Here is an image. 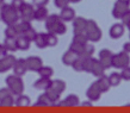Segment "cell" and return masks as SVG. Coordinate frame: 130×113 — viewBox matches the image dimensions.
<instances>
[{
	"label": "cell",
	"mask_w": 130,
	"mask_h": 113,
	"mask_svg": "<svg viewBox=\"0 0 130 113\" xmlns=\"http://www.w3.org/2000/svg\"><path fill=\"white\" fill-rule=\"evenodd\" d=\"M45 30L47 32L55 33L57 36L64 35L67 31V26L59 14H49L45 19Z\"/></svg>",
	"instance_id": "1"
},
{
	"label": "cell",
	"mask_w": 130,
	"mask_h": 113,
	"mask_svg": "<svg viewBox=\"0 0 130 113\" xmlns=\"http://www.w3.org/2000/svg\"><path fill=\"white\" fill-rule=\"evenodd\" d=\"M0 19L6 25H14L19 20V12L11 4H5L0 7Z\"/></svg>",
	"instance_id": "2"
},
{
	"label": "cell",
	"mask_w": 130,
	"mask_h": 113,
	"mask_svg": "<svg viewBox=\"0 0 130 113\" xmlns=\"http://www.w3.org/2000/svg\"><path fill=\"white\" fill-rule=\"evenodd\" d=\"M85 33H86L87 38L92 43H97L102 39L103 32L100 30V27L93 19H88L86 24V29H85Z\"/></svg>",
	"instance_id": "3"
},
{
	"label": "cell",
	"mask_w": 130,
	"mask_h": 113,
	"mask_svg": "<svg viewBox=\"0 0 130 113\" xmlns=\"http://www.w3.org/2000/svg\"><path fill=\"white\" fill-rule=\"evenodd\" d=\"M5 82H6V87L13 93V95H18L24 92V82L22 80V76H18L16 74L8 75Z\"/></svg>",
	"instance_id": "4"
},
{
	"label": "cell",
	"mask_w": 130,
	"mask_h": 113,
	"mask_svg": "<svg viewBox=\"0 0 130 113\" xmlns=\"http://www.w3.org/2000/svg\"><path fill=\"white\" fill-rule=\"evenodd\" d=\"M130 64V56L128 52L123 50L118 54H113L112 57V67L116 69H122L124 67H128Z\"/></svg>",
	"instance_id": "5"
},
{
	"label": "cell",
	"mask_w": 130,
	"mask_h": 113,
	"mask_svg": "<svg viewBox=\"0 0 130 113\" xmlns=\"http://www.w3.org/2000/svg\"><path fill=\"white\" fill-rule=\"evenodd\" d=\"M14 105V95L7 87L0 88V106L11 107Z\"/></svg>",
	"instance_id": "6"
},
{
	"label": "cell",
	"mask_w": 130,
	"mask_h": 113,
	"mask_svg": "<svg viewBox=\"0 0 130 113\" xmlns=\"http://www.w3.org/2000/svg\"><path fill=\"white\" fill-rule=\"evenodd\" d=\"M130 8V3H124L121 0H116L113 7H112V17L116 19H121L123 14Z\"/></svg>",
	"instance_id": "7"
},
{
	"label": "cell",
	"mask_w": 130,
	"mask_h": 113,
	"mask_svg": "<svg viewBox=\"0 0 130 113\" xmlns=\"http://www.w3.org/2000/svg\"><path fill=\"white\" fill-rule=\"evenodd\" d=\"M16 60H17L16 57L11 54H6L4 56H0V74L6 73L10 69H12Z\"/></svg>",
	"instance_id": "8"
},
{
	"label": "cell",
	"mask_w": 130,
	"mask_h": 113,
	"mask_svg": "<svg viewBox=\"0 0 130 113\" xmlns=\"http://www.w3.org/2000/svg\"><path fill=\"white\" fill-rule=\"evenodd\" d=\"M112 57H113V52L109 49H103L98 54L99 62L102 63L105 69H109L112 67Z\"/></svg>",
	"instance_id": "9"
},
{
	"label": "cell",
	"mask_w": 130,
	"mask_h": 113,
	"mask_svg": "<svg viewBox=\"0 0 130 113\" xmlns=\"http://www.w3.org/2000/svg\"><path fill=\"white\" fill-rule=\"evenodd\" d=\"M102 94L103 93H102V90H100V88H99L97 81H94L93 83H91L90 87H88L86 90L87 100H91L92 102L98 101L99 99H100V97H102Z\"/></svg>",
	"instance_id": "10"
},
{
	"label": "cell",
	"mask_w": 130,
	"mask_h": 113,
	"mask_svg": "<svg viewBox=\"0 0 130 113\" xmlns=\"http://www.w3.org/2000/svg\"><path fill=\"white\" fill-rule=\"evenodd\" d=\"M18 12H19V18H20V19L31 22V20L34 19L35 7H34V5L29 4V3H24L23 6L18 10Z\"/></svg>",
	"instance_id": "11"
},
{
	"label": "cell",
	"mask_w": 130,
	"mask_h": 113,
	"mask_svg": "<svg viewBox=\"0 0 130 113\" xmlns=\"http://www.w3.org/2000/svg\"><path fill=\"white\" fill-rule=\"evenodd\" d=\"M25 62L28 70L30 71H38V69L43 66V61L38 56H29L28 59H25Z\"/></svg>",
	"instance_id": "12"
},
{
	"label": "cell",
	"mask_w": 130,
	"mask_h": 113,
	"mask_svg": "<svg viewBox=\"0 0 130 113\" xmlns=\"http://www.w3.org/2000/svg\"><path fill=\"white\" fill-rule=\"evenodd\" d=\"M13 73L18 76H23V75L26 74L28 71V67H26V62H25V59H17L13 67Z\"/></svg>",
	"instance_id": "13"
},
{
	"label": "cell",
	"mask_w": 130,
	"mask_h": 113,
	"mask_svg": "<svg viewBox=\"0 0 130 113\" xmlns=\"http://www.w3.org/2000/svg\"><path fill=\"white\" fill-rule=\"evenodd\" d=\"M61 11H60V18L66 23V22H72V20L75 18V10L71 6H64V7L60 8Z\"/></svg>",
	"instance_id": "14"
},
{
	"label": "cell",
	"mask_w": 130,
	"mask_h": 113,
	"mask_svg": "<svg viewBox=\"0 0 130 113\" xmlns=\"http://www.w3.org/2000/svg\"><path fill=\"white\" fill-rule=\"evenodd\" d=\"M72 22H73V31H74V33L85 32L86 24H87L86 18H84V17H75Z\"/></svg>",
	"instance_id": "15"
},
{
	"label": "cell",
	"mask_w": 130,
	"mask_h": 113,
	"mask_svg": "<svg viewBox=\"0 0 130 113\" xmlns=\"http://www.w3.org/2000/svg\"><path fill=\"white\" fill-rule=\"evenodd\" d=\"M109 35L112 39H118L124 35V25L122 23H116L110 27Z\"/></svg>",
	"instance_id": "16"
},
{
	"label": "cell",
	"mask_w": 130,
	"mask_h": 113,
	"mask_svg": "<svg viewBox=\"0 0 130 113\" xmlns=\"http://www.w3.org/2000/svg\"><path fill=\"white\" fill-rule=\"evenodd\" d=\"M80 104L79 97L75 95V94H69L63 99L62 101H59L57 105L60 106H67V107H74V106H78Z\"/></svg>",
	"instance_id": "17"
},
{
	"label": "cell",
	"mask_w": 130,
	"mask_h": 113,
	"mask_svg": "<svg viewBox=\"0 0 130 113\" xmlns=\"http://www.w3.org/2000/svg\"><path fill=\"white\" fill-rule=\"evenodd\" d=\"M66 87H67V85H66V82L63 81V80H51L50 82V86H49V88H50L51 90H54V92H56L57 94H61L66 90Z\"/></svg>",
	"instance_id": "18"
},
{
	"label": "cell",
	"mask_w": 130,
	"mask_h": 113,
	"mask_svg": "<svg viewBox=\"0 0 130 113\" xmlns=\"http://www.w3.org/2000/svg\"><path fill=\"white\" fill-rule=\"evenodd\" d=\"M90 74H92L93 76H95L97 79H98L99 76H102V75L105 74V68L103 67L102 63L99 62V60L94 59L93 64H92V68H91V73H90Z\"/></svg>",
	"instance_id": "19"
},
{
	"label": "cell",
	"mask_w": 130,
	"mask_h": 113,
	"mask_svg": "<svg viewBox=\"0 0 130 113\" xmlns=\"http://www.w3.org/2000/svg\"><path fill=\"white\" fill-rule=\"evenodd\" d=\"M16 41H17V48H18V50L25 51V50H28L29 48H30V45H31V41L24 35H19L16 38Z\"/></svg>",
	"instance_id": "20"
},
{
	"label": "cell",
	"mask_w": 130,
	"mask_h": 113,
	"mask_svg": "<svg viewBox=\"0 0 130 113\" xmlns=\"http://www.w3.org/2000/svg\"><path fill=\"white\" fill-rule=\"evenodd\" d=\"M50 78H43V76H41L40 79H37L34 83V87H35L36 89L38 90H47L50 86Z\"/></svg>",
	"instance_id": "21"
},
{
	"label": "cell",
	"mask_w": 130,
	"mask_h": 113,
	"mask_svg": "<svg viewBox=\"0 0 130 113\" xmlns=\"http://www.w3.org/2000/svg\"><path fill=\"white\" fill-rule=\"evenodd\" d=\"M78 56H79V55H76L75 52H73L72 50L68 49V50L62 55V63L64 66H71L72 67V64L74 63V61L78 59Z\"/></svg>",
	"instance_id": "22"
},
{
	"label": "cell",
	"mask_w": 130,
	"mask_h": 113,
	"mask_svg": "<svg viewBox=\"0 0 130 113\" xmlns=\"http://www.w3.org/2000/svg\"><path fill=\"white\" fill-rule=\"evenodd\" d=\"M48 16H49V11H48L47 6H42V7L35 8L34 19L38 20V22H42V20H45V19H47Z\"/></svg>",
	"instance_id": "23"
},
{
	"label": "cell",
	"mask_w": 130,
	"mask_h": 113,
	"mask_svg": "<svg viewBox=\"0 0 130 113\" xmlns=\"http://www.w3.org/2000/svg\"><path fill=\"white\" fill-rule=\"evenodd\" d=\"M14 27H16V30L18 31L19 35H24L26 30H29L30 27H31V22H29V20H24V19H20L18 20L16 24H14Z\"/></svg>",
	"instance_id": "24"
},
{
	"label": "cell",
	"mask_w": 130,
	"mask_h": 113,
	"mask_svg": "<svg viewBox=\"0 0 130 113\" xmlns=\"http://www.w3.org/2000/svg\"><path fill=\"white\" fill-rule=\"evenodd\" d=\"M34 42H35L36 47L38 48V49H44V48L48 47V43H47V33H44V32H40V33H37L34 39Z\"/></svg>",
	"instance_id": "25"
},
{
	"label": "cell",
	"mask_w": 130,
	"mask_h": 113,
	"mask_svg": "<svg viewBox=\"0 0 130 113\" xmlns=\"http://www.w3.org/2000/svg\"><path fill=\"white\" fill-rule=\"evenodd\" d=\"M16 100H14V105L18 106V107H28L30 106L31 104V100H30V98L28 95H25V94H18L16 95Z\"/></svg>",
	"instance_id": "26"
},
{
	"label": "cell",
	"mask_w": 130,
	"mask_h": 113,
	"mask_svg": "<svg viewBox=\"0 0 130 113\" xmlns=\"http://www.w3.org/2000/svg\"><path fill=\"white\" fill-rule=\"evenodd\" d=\"M97 83H98L99 88H100V90H102V93H106V92H109V89H110V82H109V79H107V76H105V74L102 75V76H99L98 80H97Z\"/></svg>",
	"instance_id": "27"
},
{
	"label": "cell",
	"mask_w": 130,
	"mask_h": 113,
	"mask_svg": "<svg viewBox=\"0 0 130 113\" xmlns=\"http://www.w3.org/2000/svg\"><path fill=\"white\" fill-rule=\"evenodd\" d=\"M4 47L5 49L8 51H11V52H14V51L18 50V48H17V41L16 38H8V37H5V41H4Z\"/></svg>",
	"instance_id": "28"
},
{
	"label": "cell",
	"mask_w": 130,
	"mask_h": 113,
	"mask_svg": "<svg viewBox=\"0 0 130 113\" xmlns=\"http://www.w3.org/2000/svg\"><path fill=\"white\" fill-rule=\"evenodd\" d=\"M107 79H109V82H110V86L111 87L118 86L119 83L122 82V76H121V74H119V73H117V71L111 73V74L107 76Z\"/></svg>",
	"instance_id": "29"
},
{
	"label": "cell",
	"mask_w": 130,
	"mask_h": 113,
	"mask_svg": "<svg viewBox=\"0 0 130 113\" xmlns=\"http://www.w3.org/2000/svg\"><path fill=\"white\" fill-rule=\"evenodd\" d=\"M94 45L92 44V42H87L85 44V47H84V51L83 54L80 55V56H84V57H91V56H93L94 54Z\"/></svg>",
	"instance_id": "30"
},
{
	"label": "cell",
	"mask_w": 130,
	"mask_h": 113,
	"mask_svg": "<svg viewBox=\"0 0 130 113\" xmlns=\"http://www.w3.org/2000/svg\"><path fill=\"white\" fill-rule=\"evenodd\" d=\"M45 92V94L48 95V98H49V100H50L51 105H57V102L60 101V94H57L56 92H54V90H51L50 88H48L47 90H44Z\"/></svg>",
	"instance_id": "31"
},
{
	"label": "cell",
	"mask_w": 130,
	"mask_h": 113,
	"mask_svg": "<svg viewBox=\"0 0 130 113\" xmlns=\"http://www.w3.org/2000/svg\"><path fill=\"white\" fill-rule=\"evenodd\" d=\"M37 73L40 74V76H43V78H51L54 74V70L49 66H42Z\"/></svg>",
	"instance_id": "32"
},
{
	"label": "cell",
	"mask_w": 130,
	"mask_h": 113,
	"mask_svg": "<svg viewBox=\"0 0 130 113\" xmlns=\"http://www.w3.org/2000/svg\"><path fill=\"white\" fill-rule=\"evenodd\" d=\"M19 36L18 31L16 30L14 25H7L6 29H5V37H8V38H17Z\"/></svg>",
	"instance_id": "33"
},
{
	"label": "cell",
	"mask_w": 130,
	"mask_h": 113,
	"mask_svg": "<svg viewBox=\"0 0 130 113\" xmlns=\"http://www.w3.org/2000/svg\"><path fill=\"white\" fill-rule=\"evenodd\" d=\"M84 60H85V57L84 56H78V59L74 61V63L72 64V67H73V69L75 70V71H84Z\"/></svg>",
	"instance_id": "34"
},
{
	"label": "cell",
	"mask_w": 130,
	"mask_h": 113,
	"mask_svg": "<svg viewBox=\"0 0 130 113\" xmlns=\"http://www.w3.org/2000/svg\"><path fill=\"white\" fill-rule=\"evenodd\" d=\"M35 105L36 106H49V105H51V102H50V100H49L48 95L45 94V92L38 97V99H37V101H36Z\"/></svg>",
	"instance_id": "35"
},
{
	"label": "cell",
	"mask_w": 130,
	"mask_h": 113,
	"mask_svg": "<svg viewBox=\"0 0 130 113\" xmlns=\"http://www.w3.org/2000/svg\"><path fill=\"white\" fill-rule=\"evenodd\" d=\"M84 47H85V44H80V43H76V42H73L72 41L71 45H69V50H72L73 52H75L76 55H81L84 51Z\"/></svg>",
	"instance_id": "36"
},
{
	"label": "cell",
	"mask_w": 130,
	"mask_h": 113,
	"mask_svg": "<svg viewBox=\"0 0 130 113\" xmlns=\"http://www.w3.org/2000/svg\"><path fill=\"white\" fill-rule=\"evenodd\" d=\"M72 41H73V42H76V43H80V44H86L87 42H90L85 32H81V33H74V37H73Z\"/></svg>",
	"instance_id": "37"
},
{
	"label": "cell",
	"mask_w": 130,
	"mask_h": 113,
	"mask_svg": "<svg viewBox=\"0 0 130 113\" xmlns=\"http://www.w3.org/2000/svg\"><path fill=\"white\" fill-rule=\"evenodd\" d=\"M57 35L55 33H51V32H47V43L48 47H55L57 44Z\"/></svg>",
	"instance_id": "38"
},
{
	"label": "cell",
	"mask_w": 130,
	"mask_h": 113,
	"mask_svg": "<svg viewBox=\"0 0 130 113\" xmlns=\"http://www.w3.org/2000/svg\"><path fill=\"white\" fill-rule=\"evenodd\" d=\"M122 76V80L124 81H130V66L122 68V71L119 73Z\"/></svg>",
	"instance_id": "39"
},
{
	"label": "cell",
	"mask_w": 130,
	"mask_h": 113,
	"mask_svg": "<svg viewBox=\"0 0 130 113\" xmlns=\"http://www.w3.org/2000/svg\"><path fill=\"white\" fill-rule=\"evenodd\" d=\"M36 35H37V32L35 31V29H34L32 26L30 27L29 30H26V31H25V33H24V36H26V37H28L31 42H34V39H35Z\"/></svg>",
	"instance_id": "40"
},
{
	"label": "cell",
	"mask_w": 130,
	"mask_h": 113,
	"mask_svg": "<svg viewBox=\"0 0 130 113\" xmlns=\"http://www.w3.org/2000/svg\"><path fill=\"white\" fill-rule=\"evenodd\" d=\"M32 3L36 7H42V6H47L49 4V0H32Z\"/></svg>",
	"instance_id": "41"
},
{
	"label": "cell",
	"mask_w": 130,
	"mask_h": 113,
	"mask_svg": "<svg viewBox=\"0 0 130 113\" xmlns=\"http://www.w3.org/2000/svg\"><path fill=\"white\" fill-rule=\"evenodd\" d=\"M121 20H122L123 25H126V24L130 22V8L125 12V13H124V14H123V17L121 18Z\"/></svg>",
	"instance_id": "42"
},
{
	"label": "cell",
	"mask_w": 130,
	"mask_h": 113,
	"mask_svg": "<svg viewBox=\"0 0 130 113\" xmlns=\"http://www.w3.org/2000/svg\"><path fill=\"white\" fill-rule=\"evenodd\" d=\"M54 3H55V6L59 8H62L64 6H67L69 4V1L68 0H54Z\"/></svg>",
	"instance_id": "43"
},
{
	"label": "cell",
	"mask_w": 130,
	"mask_h": 113,
	"mask_svg": "<svg viewBox=\"0 0 130 113\" xmlns=\"http://www.w3.org/2000/svg\"><path fill=\"white\" fill-rule=\"evenodd\" d=\"M24 3H25L24 0H12L11 5H12V6H13L14 8H16V10H19V8L23 6Z\"/></svg>",
	"instance_id": "44"
},
{
	"label": "cell",
	"mask_w": 130,
	"mask_h": 113,
	"mask_svg": "<svg viewBox=\"0 0 130 113\" xmlns=\"http://www.w3.org/2000/svg\"><path fill=\"white\" fill-rule=\"evenodd\" d=\"M123 50L128 52V54H130V42H126V43L123 44Z\"/></svg>",
	"instance_id": "45"
},
{
	"label": "cell",
	"mask_w": 130,
	"mask_h": 113,
	"mask_svg": "<svg viewBox=\"0 0 130 113\" xmlns=\"http://www.w3.org/2000/svg\"><path fill=\"white\" fill-rule=\"evenodd\" d=\"M6 54H7V50L5 49L4 44H0V56H4Z\"/></svg>",
	"instance_id": "46"
},
{
	"label": "cell",
	"mask_w": 130,
	"mask_h": 113,
	"mask_svg": "<svg viewBox=\"0 0 130 113\" xmlns=\"http://www.w3.org/2000/svg\"><path fill=\"white\" fill-rule=\"evenodd\" d=\"M83 105L84 106H92V101H91V100H88V101H85V102H83Z\"/></svg>",
	"instance_id": "47"
},
{
	"label": "cell",
	"mask_w": 130,
	"mask_h": 113,
	"mask_svg": "<svg viewBox=\"0 0 130 113\" xmlns=\"http://www.w3.org/2000/svg\"><path fill=\"white\" fill-rule=\"evenodd\" d=\"M69 3H73V4H78V3H80L81 0H68Z\"/></svg>",
	"instance_id": "48"
},
{
	"label": "cell",
	"mask_w": 130,
	"mask_h": 113,
	"mask_svg": "<svg viewBox=\"0 0 130 113\" xmlns=\"http://www.w3.org/2000/svg\"><path fill=\"white\" fill-rule=\"evenodd\" d=\"M125 26H126V29H128V30H129V31H130V22H129V23H128V24H126Z\"/></svg>",
	"instance_id": "49"
},
{
	"label": "cell",
	"mask_w": 130,
	"mask_h": 113,
	"mask_svg": "<svg viewBox=\"0 0 130 113\" xmlns=\"http://www.w3.org/2000/svg\"><path fill=\"white\" fill-rule=\"evenodd\" d=\"M3 5H4V0H0V7H1Z\"/></svg>",
	"instance_id": "50"
},
{
	"label": "cell",
	"mask_w": 130,
	"mask_h": 113,
	"mask_svg": "<svg viewBox=\"0 0 130 113\" xmlns=\"http://www.w3.org/2000/svg\"><path fill=\"white\" fill-rule=\"evenodd\" d=\"M121 1H124V3H130V0H121Z\"/></svg>",
	"instance_id": "51"
},
{
	"label": "cell",
	"mask_w": 130,
	"mask_h": 113,
	"mask_svg": "<svg viewBox=\"0 0 130 113\" xmlns=\"http://www.w3.org/2000/svg\"><path fill=\"white\" fill-rule=\"evenodd\" d=\"M129 38H130V35H129Z\"/></svg>",
	"instance_id": "52"
}]
</instances>
